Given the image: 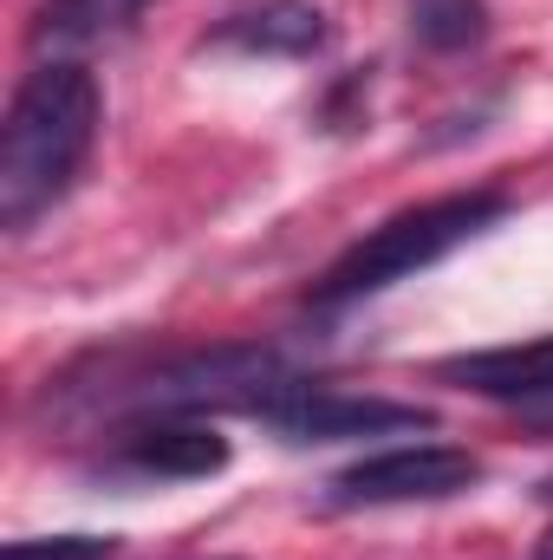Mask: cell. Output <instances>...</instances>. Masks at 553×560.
Instances as JSON below:
<instances>
[{
	"mask_svg": "<svg viewBox=\"0 0 553 560\" xmlns=\"http://www.w3.org/2000/svg\"><path fill=\"white\" fill-rule=\"evenodd\" d=\"M98 118H105V98L85 66L46 59L39 72L20 79L0 125V222L13 235L33 229V215H46L72 189V176L98 143Z\"/></svg>",
	"mask_w": 553,
	"mask_h": 560,
	"instance_id": "obj_1",
	"label": "cell"
},
{
	"mask_svg": "<svg viewBox=\"0 0 553 560\" xmlns=\"http://www.w3.org/2000/svg\"><path fill=\"white\" fill-rule=\"evenodd\" d=\"M508 215V196L502 189H456V196H436V202H416L398 209L391 222H378L372 235H358L313 287L319 306H345V300H365V293H385L398 280L436 268L443 255H456L462 242H475L489 222Z\"/></svg>",
	"mask_w": 553,
	"mask_h": 560,
	"instance_id": "obj_2",
	"label": "cell"
},
{
	"mask_svg": "<svg viewBox=\"0 0 553 560\" xmlns=\"http://www.w3.org/2000/svg\"><path fill=\"white\" fill-rule=\"evenodd\" d=\"M482 482V463L469 450L449 443H404V450H378L365 463H352L345 476H332V502L352 509H391V502H449L462 489Z\"/></svg>",
	"mask_w": 553,
	"mask_h": 560,
	"instance_id": "obj_3",
	"label": "cell"
},
{
	"mask_svg": "<svg viewBox=\"0 0 553 560\" xmlns=\"http://www.w3.org/2000/svg\"><path fill=\"white\" fill-rule=\"evenodd\" d=\"M261 423H274L286 443H345V436H398V430H430L423 405H391V398H345L319 385H280L274 398L255 405Z\"/></svg>",
	"mask_w": 553,
	"mask_h": 560,
	"instance_id": "obj_4",
	"label": "cell"
},
{
	"mask_svg": "<svg viewBox=\"0 0 553 560\" xmlns=\"http://www.w3.org/2000/svg\"><path fill=\"white\" fill-rule=\"evenodd\" d=\"M436 378L495 398V405H528V411H553V339H528V346H495V352H462L443 359Z\"/></svg>",
	"mask_w": 553,
	"mask_h": 560,
	"instance_id": "obj_5",
	"label": "cell"
},
{
	"mask_svg": "<svg viewBox=\"0 0 553 560\" xmlns=\"http://www.w3.org/2000/svg\"><path fill=\"white\" fill-rule=\"evenodd\" d=\"M215 46H235V52H268V59H306L326 46V13L313 0H268V7H248V13H228L215 26Z\"/></svg>",
	"mask_w": 553,
	"mask_h": 560,
	"instance_id": "obj_6",
	"label": "cell"
},
{
	"mask_svg": "<svg viewBox=\"0 0 553 560\" xmlns=\"http://www.w3.org/2000/svg\"><path fill=\"white\" fill-rule=\"evenodd\" d=\"M125 463L138 469V476H215V469H228V436L222 430H209V423H138L131 436H125Z\"/></svg>",
	"mask_w": 553,
	"mask_h": 560,
	"instance_id": "obj_7",
	"label": "cell"
},
{
	"mask_svg": "<svg viewBox=\"0 0 553 560\" xmlns=\"http://www.w3.org/2000/svg\"><path fill=\"white\" fill-rule=\"evenodd\" d=\"M143 7H150V0H46L33 39H39V46H92V39L125 33Z\"/></svg>",
	"mask_w": 553,
	"mask_h": 560,
	"instance_id": "obj_8",
	"label": "cell"
},
{
	"mask_svg": "<svg viewBox=\"0 0 553 560\" xmlns=\"http://www.w3.org/2000/svg\"><path fill=\"white\" fill-rule=\"evenodd\" d=\"M482 26H489L482 0H411V33L430 52H462L482 39Z\"/></svg>",
	"mask_w": 553,
	"mask_h": 560,
	"instance_id": "obj_9",
	"label": "cell"
},
{
	"mask_svg": "<svg viewBox=\"0 0 553 560\" xmlns=\"http://www.w3.org/2000/svg\"><path fill=\"white\" fill-rule=\"evenodd\" d=\"M111 535H39V541H7L0 560H111Z\"/></svg>",
	"mask_w": 553,
	"mask_h": 560,
	"instance_id": "obj_10",
	"label": "cell"
},
{
	"mask_svg": "<svg viewBox=\"0 0 553 560\" xmlns=\"http://www.w3.org/2000/svg\"><path fill=\"white\" fill-rule=\"evenodd\" d=\"M541 560H553V548H548V555H541Z\"/></svg>",
	"mask_w": 553,
	"mask_h": 560,
	"instance_id": "obj_11",
	"label": "cell"
}]
</instances>
